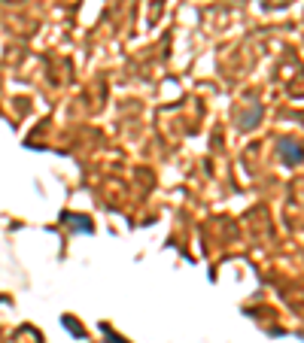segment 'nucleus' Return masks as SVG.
<instances>
[{"mask_svg":"<svg viewBox=\"0 0 304 343\" xmlns=\"http://www.w3.org/2000/svg\"><path fill=\"white\" fill-rule=\"evenodd\" d=\"M280 155L286 164H298V161H304V149H298L295 140H280Z\"/></svg>","mask_w":304,"mask_h":343,"instance_id":"1","label":"nucleus"}]
</instances>
